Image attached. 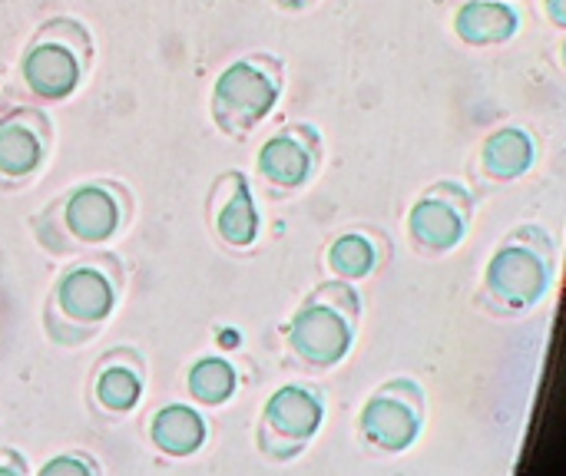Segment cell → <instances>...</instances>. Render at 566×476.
<instances>
[{
    "label": "cell",
    "mask_w": 566,
    "mask_h": 476,
    "mask_svg": "<svg viewBox=\"0 0 566 476\" xmlns=\"http://www.w3.org/2000/svg\"><path fill=\"white\" fill-rule=\"evenodd\" d=\"M358 295L348 285H322L289 321L285 341L292 358L308 371H332L355 345Z\"/></svg>",
    "instance_id": "6da1fadb"
},
{
    "label": "cell",
    "mask_w": 566,
    "mask_h": 476,
    "mask_svg": "<svg viewBox=\"0 0 566 476\" xmlns=\"http://www.w3.org/2000/svg\"><path fill=\"white\" fill-rule=\"evenodd\" d=\"M116 302H119V278L113 262H80L56 278L46 308V331L53 341L73 348L106 325Z\"/></svg>",
    "instance_id": "7a4b0ae2"
},
{
    "label": "cell",
    "mask_w": 566,
    "mask_h": 476,
    "mask_svg": "<svg viewBox=\"0 0 566 476\" xmlns=\"http://www.w3.org/2000/svg\"><path fill=\"white\" fill-rule=\"evenodd\" d=\"M325 424V394L312 384H282L259 414L255 444L265 461L289 464L308 451Z\"/></svg>",
    "instance_id": "3957f363"
},
{
    "label": "cell",
    "mask_w": 566,
    "mask_h": 476,
    "mask_svg": "<svg viewBox=\"0 0 566 476\" xmlns=\"http://www.w3.org/2000/svg\"><path fill=\"white\" fill-rule=\"evenodd\" d=\"M551 275L554 262L547 239L541 232H517L494 252L484 275V292L504 311H527L547 295Z\"/></svg>",
    "instance_id": "277c9868"
},
{
    "label": "cell",
    "mask_w": 566,
    "mask_h": 476,
    "mask_svg": "<svg viewBox=\"0 0 566 476\" xmlns=\"http://www.w3.org/2000/svg\"><path fill=\"white\" fill-rule=\"evenodd\" d=\"M424 427V391L408 381L395 378L381 384L358 414V437L368 451L398 457L415 447Z\"/></svg>",
    "instance_id": "5b68a950"
},
{
    "label": "cell",
    "mask_w": 566,
    "mask_h": 476,
    "mask_svg": "<svg viewBox=\"0 0 566 476\" xmlns=\"http://www.w3.org/2000/svg\"><path fill=\"white\" fill-rule=\"evenodd\" d=\"M279 96V80L262 73L255 63H232L216 83V113L226 126L242 129L262 119Z\"/></svg>",
    "instance_id": "8992f818"
},
{
    "label": "cell",
    "mask_w": 566,
    "mask_h": 476,
    "mask_svg": "<svg viewBox=\"0 0 566 476\" xmlns=\"http://www.w3.org/2000/svg\"><path fill=\"white\" fill-rule=\"evenodd\" d=\"M408 232L424 252H451L468 235V199L458 189L441 186L415 202Z\"/></svg>",
    "instance_id": "52a82bcc"
},
{
    "label": "cell",
    "mask_w": 566,
    "mask_h": 476,
    "mask_svg": "<svg viewBox=\"0 0 566 476\" xmlns=\"http://www.w3.org/2000/svg\"><path fill=\"white\" fill-rule=\"evenodd\" d=\"M123 215L119 195L106 186H80L60 205L63 232L80 245H99L113 239L123 225Z\"/></svg>",
    "instance_id": "ba28073f"
},
{
    "label": "cell",
    "mask_w": 566,
    "mask_h": 476,
    "mask_svg": "<svg viewBox=\"0 0 566 476\" xmlns=\"http://www.w3.org/2000/svg\"><path fill=\"white\" fill-rule=\"evenodd\" d=\"M143 391H146V368L136 351L119 348V351H109L96 364L90 398L103 417L116 421V417L133 414L143 401Z\"/></svg>",
    "instance_id": "9c48e42d"
},
{
    "label": "cell",
    "mask_w": 566,
    "mask_h": 476,
    "mask_svg": "<svg viewBox=\"0 0 566 476\" xmlns=\"http://www.w3.org/2000/svg\"><path fill=\"white\" fill-rule=\"evenodd\" d=\"M206 417L192 404H166L149 421V444L169 461L196 457L206 444Z\"/></svg>",
    "instance_id": "30bf717a"
},
{
    "label": "cell",
    "mask_w": 566,
    "mask_h": 476,
    "mask_svg": "<svg viewBox=\"0 0 566 476\" xmlns=\"http://www.w3.org/2000/svg\"><path fill=\"white\" fill-rule=\"evenodd\" d=\"M212 222H216V235L232 248H249L259 239L255 199L242 176H226L219 182V205Z\"/></svg>",
    "instance_id": "8fae6325"
},
{
    "label": "cell",
    "mask_w": 566,
    "mask_h": 476,
    "mask_svg": "<svg viewBox=\"0 0 566 476\" xmlns=\"http://www.w3.org/2000/svg\"><path fill=\"white\" fill-rule=\"evenodd\" d=\"M23 76L30 83V89L43 99H60L66 93H73L76 80H80V63L76 56L60 46V43H40L27 53L23 60Z\"/></svg>",
    "instance_id": "7c38bea8"
},
{
    "label": "cell",
    "mask_w": 566,
    "mask_h": 476,
    "mask_svg": "<svg viewBox=\"0 0 566 476\" xmlns=\"http://www.w3.org/2000/svg\"><path fill=\"white\" fill-rule=\"evenodd\" d=\"M458 33L468 43H501L517 33V13L497 0H471L458 10Z\"/></svg>",
    "instance_id": "4fadbf2b"
},
{
    "label": "cell",
    "mask_w": 566,
    "mask_h": 476,
    "mask_svg": "<svg viewBox=\"0 0 566 476\" xmlns=\"http://www.w3.org/2000/svg\"><path fill=\"white\" fill-rule=\"evenodd\" d=\"M259 172L282 189H295L312 172V152L295 136H272L259 152Z\"/></svg>",
    "instance_id": "5bb4252c"
},
{
    "label": "cell",
    "mask_w": 566,
    "mask_h": 476,
    "mask_svg": "<svg viewBox=\"0 0 566 476\" xmlns=\"http://www.w3.org/2000/svg\"><path fill=\"white\" fill-rule=\"evenodd\" d=\"M534 162V142L521 129H501L484 142V169L494 179H517Z\"/></svg>",
    "instance_id": "9a60e30c"
},
{
    "label": "cell",
    "mask_w": 566,
    "mask_h": 476,
    "mask_svg": "<svg viewBox=\"0 0 566 476\" xmlns=\"http://www.w3.org/2000/svg\"><path fill=\"white\" fill-rule=\"evenodd\" d=\"M186 384H189V394L196 398V404L222 408V404L232 401V394L239 388V378H235V368L226 358H199L189 368Z\"/></svg>",
    "instance_id": "2e32d148"
},
{
    "label": "cell",
    "mask_w": 566,
    "mask_h": 476,
    "mask_svg": "<svg viewBox=\"0 0 566 476\" xmlns=\"http://www.w3.org/2000/svg\"><path fill=\"white\" fill-rule=\"evenodd\" d=\"M328 268L345 282H361L378 268V245L361 232H345L328 248Z\"/></svg>",
    "instance_id": "e0dca14e"
},
{
    "label": "cell",
    "mask_w": 566,
    "mask_h": 476,
    "mask_svg": "<svg viewBox=\"0 0 566 476\" xmlns=\"http://www.w3.org/2000/svg\"><path fill=\"white\" fill-rule=\"evenodd\" d=\"M43 146L33 129L20 123H0V176L23 179L40 166Z\"/></svg>",
    "instance_id": "ac0fdd59"
},
{
    "label": "cell",
    "mask_w": 566,
    "mask_h": 476,
    "mask_svg": "<svg viewBox=\"0 0 566 476\" xmlns=\"http://www.w3.org/2000/svg\"><path fill=\"white\" fill-rule=\"evenodd\" d=\"M36 476H103L96 457H90L86 451H63V454H53Z\"/></svg>",
    "instance_id": "d6986e66"
},
{
    "label": "cell",
    "mask_w": 566,
    "mask_h": 476,
    "mask_svg": "<svg viewBox=\"0 0 566 476\" xmlns=\"http://www.w3.org/2000/svg\"><path fill=\"white\" fill-rule=\"evenodd\" d=\"M0 476H30V467L20 451L0 447Z\"/></svg>",
    "instance_id": "ffe728a7"
},
{
    "label": "cell",
    "mask_w": 566,
    "mask_h": 476,
    "mask_svg": "<svg viewBox=\"0 0 566 476\" xmlns=\"http://www.w3.org/2000/svg\"><path fill=\"white\" fill-rule=\"evenodd\" d=\"M564 3L566 0H547V7H551V17H554V23H557V27H564L566 23Z\"/></svg>",
    "instance_id": "44dd1931"
}]
</instances>
